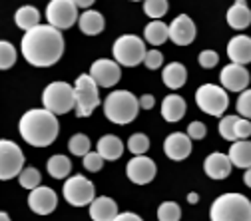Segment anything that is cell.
Here are the masks:
<instances>
[{
    "mask_svg": "<svg viewBox=\"0 0 251 221\" xmlns=\"http://www.w3.org/2000/svg\"><path fill=\"white\" fill-rule=\"evenodd\" d=\"M64 36L50 24H38L22 36L20 52L30 66L48 68L54 66L64 56Z\"/></svg>",
    "mask_w": 251,
    "mask_h": 221,
    "instance_id": "cell-1",
    "label": "cell"
},
{
    "mask_svg": "<svg viewBox=\"0 0 251 221\" xmlns=\"http://www.w3.org/2000/svg\"><path fill=\"white\" fill-rule=\"evenodd\" d=\"M18 132L26 144L34 147H48L58 138L60 123L52 112L44 108H32L20 118Z\"/></svg>",
    "mask_w": 251,
    "mask_h": 221,
    "instance_id": "cell-2",
    "label": "cell"
},
{
    "mask_svg": "<svg viewBox=\"0 0 251 221\" xmlns=\"http://www.w3.org/2000/svg\"><path fill=\"white\" fill-rule=\"evenodd\" d=\"M140 102L128 90H116L104 100V116L118 125H128L138 118Z\"/></svg>",
    "mask_w": 251,
    "mask_h": 221,
    "instance_id": "cell-3",
    "label": "cell"
},
{
    "mask_svg": "<svg viewBox=\"0 0 251 221\" xmlns=\"http://www.w3.org/2000/svg\"><path fill=\"white\" fill-rule=\"evenodd\" d=\"M211 221H251V201L241 194H224L209 207Z\"/></svg>",
    "mask_w": 251,
    "mask_h": 221,
    "instance_id": "cell-4",
    "label": "cell"
},
{
    "mask_svg": "<svg viewBox=\"0 0 251 221\" xmlns=\"http://www.w3.org/2000/svg\"><path fill=\"white\" fill-rule=\"evenodd\" d=\"M42 104L44 110L52 112L54 116L68 114L76 108V96H74V86L68 82H52L42 92Z\"/></svg>",
    "mask_w": 251,
    "mask_h": 221,
    "instance_id": "cell-5",
    "label": "cell"
},
{
    "mask_svg": "<svg viewBox=\"0 0 251 221\" xmlns=\"http://www.w3.org/2000/svg\"><path fill=\"white\" fill-rule=\"evenodd\" d=\"M146 52L148 50H146L144 40L136 34H124L112 46L114 60L120 66H126V68H134V66L142 64L146 58Z\"/></svg>",
    "mask_w": 251,
    "mask_h": 221,
    "instance_id": "cell-6",
    "label": "cell"
},
{
    "mask_svg": "<svg viewBox=\"0 0 251 221\" xmlns=\"http://www.w3.org/2000/svg\"><path fill=\"white\" fill-rule=\"evenodd\" d=\"M74 96H76V116L90 118L100 106V90L98 84L90 78V74H80L74 82Z\"/></svg>",
    "mask_w": 251,
    "mask_h": 221,
    "instance_id": "cell-7",
    "label": "cell"
},
{
    "mask_svg": "<svg viewBox=\"0 0 251 221\" xmlns=\"http://www.w3.org/2000/svg\"><path fill=\"white\" fill-rule=\"evenodd\" d=\"M196 104L203 114L219 118V116H224V112L229 106V96L222 86L203 84L196 92Z\"/></svg>",
    "mask_w": 251,
    "mask_h": 221,
    "instance_id": "cell-8",
    "label": "cell"
},
{
    "mask_svg": "<svg viewBox=\"0 0 251 221\" xmlns=\"http://www.w3.org/2000/svg\"><path fill=\"white\" fill-rule=\"evenodd\" d=\"M78 8L72 0H50L46 6V22L56 30H68L78 24Z\"/></svg>",
    "mask_w": 251,
    "mask_h": 221,
    "instance_id": "cell-9",
    "label": "cell"
},
{
    "mask_svg": "<svg viewBox=\"0 0 251 221\" xmlns=\"http://www.w3.org/2000/svg\"><path fill=\"white\" fill-rule=\"evenodd\" d=\"M24 170V153L16 142L0 140V181L12 179Z\"/></svg>",
    "mask_w": 251,
    "mask_h": 221,
    "instance_id": "cell-10",
    "label": "cell"
},
{
    "mask_svg": "<svg viewBox=\"0 0 251 221\" xmlns=\"http://www.w3.org/2000/svg\"><path fill=\"white\" fill-rule=\"evenodd\" d=\"M64 199L74 205V207H84L90 205L94 199H96V189H94V183L84 177V175H72L64 181Z\"/></svg>",
    "mask_w": 251,
    "mask_h": 221,
    "instance_id": "cell-11",
    "label": "cell"
},
{
    "mask_svg": "<svg viewBox=\"0 0 251 221\" xmlns=\"http://www.w3.org/2000/svg\"><path fill=\"white\" fill-rule=\"evenodd\" d=\"M90 78L98 84V88H114L122 78V68L116 60L100 58L90 66Z\"/></svg>",
    "mask_w": 251,
    "mask_h": 221,
    "instance_id": "cell-12",
    "label": "cell"
},
{
    "mask_svg": "<svg viewBox=\"0 0 251 221\" xmlns=\"http://www.w3.org/2000/svg\"><path fill=\"white\" fill-rule=\"evenodd\" d=\"M155 173H158L155 162L146 155H134L128 162V166H126V175L136 185H146V183L153 181Z\"/></svg>",
    "mask_w": 251,
    "mask_h": 221,
    "instance_id": "cell-13",
    "label": "cell"
},
{
    "mask_svg": "<svg viewBox=\"0 0 251 221\" xmlns=\"http://www.w3.org/2000/svg\"><path fill=\"white\" fill-rule=\"evenodd\" d=\"M56 205H58V196L48 185H38L28 196V207L36 215H50L56 209Z\"/></svg>",
    "mask_w": 251,
    "mask_h": 221,
    "instance_id": "cell-14",
    "label": "cell"
},
{
    "mask_svg": "<svg viewBox=\"0 0 251 221\" xmlns=\"http://www.w3.org/2000/svg\"><path fill=\"white\" fill-rule=\"evenodd\" d=\"M168 30H170V40L176 46H187V44H192L196 40V34H198L194 20L187 16V14L176 16L172 20V24L168 26Z\"/></svg>",
    "mask_w": 251,
    "mask_h": 221,
    "instance_id": "cell-15",
    "label": "cell"
},
{
    "mask_svg": "<svg viewBox=\"0 0 251 221\" xmlns=\"http://www.w3.org/2000/svg\"><path fill=\"white\" fill-rule=\"evenodd\" d=\"M249 72L245 66L239 64H227L224 66L222 74H219V82H222V88L226 92H243L249 86Z\"/></svg>",
    "mask_w": 251,
    "mask_h": 221,
    "instance_id": "cell-16",
    "label": "cell"
},
{
    "mask_svg": "<svg viewBox=\"0 0 251 221\" xmlns=\"http://www.w3.org/2000/svg\"><path fill=\"white\" fill-rule=\"evenodd\" d=\"M164 151L170 160L174 162H183L187 155L192 153V138L183 132H174L166 138L164 142Z\"/></svg>",
    "mask_w": 251,
    "mask_h": 221,
    "instance_id": "cell-17",
    "label": "cell"
},
{
    "mask_svg": "<svg viewBox=\"0 0 251 221\" xmlns=\"http://www.w3.org/2000/svg\"><path fill=\"white\" fill-rule=\"evenodd\" d=\"M231 162H229V155L222 153V151H213L205 157L203 162V172L207 177L211 179H226L231 173Z\"/></svg>",
    "mask_w": 251,
    "mask_h": 221,
    "instance_id": "cell-18",
    "label": "cell"
},
{
    "mask_svg": "<svg viewBox=\"0 0 251 221\" xmlns=\"http://www.w3.org/2000/svg\"><path fill=\"white\" fill-rule=\"evenodd\" d=\"M227 56L231 64L245 66L251 62V38L245 34H237L227 42Z\"/></svg>",
    "mask_w": 251,
    "mask_h": 221,
    "instance_id": "cell-19",
    "label": "cell"
},
{
    "mask_svg": "<svg viewBox=\"0 0 251 221\" xmlns=\"http://www.w3.org/2000/svg\"><path fill=\"white\" fill-rule=\"evenodd\" d=\"M88 209H90V219L92 221H114L116 215L120 213L118 211V203L108 196L96 197L88 205Z\"/></svg>",
    "mask_w": 251,
    "mask_h": 221,
    "instance_id": "cell-20",
    "label": "cell"
},
{
    "mask_svg": "<svg viewBox=\"0 0 251 221\" xmlns=\"http://www.w3.org/2000/svg\"><path fill=\"white\" fill-rule=\"evenodd\" d=\"M96 151L104 157V162H116L122 157L124 153V144L118 136H112V134H106L98 140L96 144Z\"/></svg>",
    "mask_w": 251,
    "mask_h": 221,
    "instance_id": "cell-21",
    "label": "cell"
},
{
    "mask_svg": "<svg viewBox=\"0 0 251 221\" xmlns=\"http://www.w3.org/2000/svg\"><path fill=\"white\" fill-rule=\"evenodd\" d=\"M104 26H106L104 16L98 10H92V8L84 10L80 14V18H78V28L82 30L86 36H98L104 30Z\"/></svg>",
    "mask_w": 251,
    "mask_h": 221,
    "instance_id": "cell-22",
    "label": "cell"
},
{
    "mask_svg": "<svg viewBox=\"0 0 251 221\" xmlns=\"http://www.w3.org/2000/svg\"><path fill=\"white\" fill-rule=\"evenodd\" d=\"M185 110H187L185 100L181 96H177V94H170V96H166L162 102V116L170 123L179 122L185 116Z\"/></svg>",
    "mask_w": 251,
    "mask_h": 221,
    "instance_id": "cell-23",
    "label": "cell"
},
{
    "mask_svg": "<svg viewBox=\"0 0 251 221\" xmlns=\"http://www.w3.org/2000/svg\"><path fill=\"white\" fill-rule=\"evenodd\" d=\"M229 162L231 166L239 170H249L251 168V142L249 140H237L229 147Z\"/></svg>",
    "mask_w": 251,
    "mask_h": 221,
    "instance_id": "cell-24",
    "label": "cell"
},
{
    "mask_svg": "<svg viewBox=\"0 0 251 221\" xmlns=\"http://www.w3.org/2000/svg\"><path fill=\"white\" fill-rule=\"evenodd\" d=\"M227 24L233 30H245L251 24V10L245 0H235L233 6L227 10Z\"/></svg>",
    "mask_w": 251,
    "mask_h": 221,
    "instance_id": "cell-25",
    "label": "cell"
},
{
    "mask_svg": "<svg viewBox=\"0 0 251 221\" xmlns=\"http://www.w3.org/2000/svg\"><path fill=\"white\" fill-rule=\"evenodd\" d=\"M162 80L170 90H179L187 80V70L183 64H179V62H172V64H168L164 68Z\"/></svg>",
    "mask_w": 251,
    "mask_h": 221,
    "instance_id": "cell-26",
    "label": "cell"
},
{
    "mask_svg": "<svg viewBox=\"0 0 251 221\" xmlns=\"http://www.w3.org/2000/svg\"><path fill=\"white\" fill-rule=\"evenodd\" d=\"M144 38L151 46H162L166 40H170L168 24H164L162 20H151L144 30Z\"/></svg>",
    "mask_w": 251,
    "mask_h": 221,
    "instance_id": "cell-27",
    "label": "cell"
},
{
    "mask_svg": "<svg viewBox=\"0 0 251 221\" xmlns=\"http://www.w3.org/2000/svg\"><path fill=\"white\" fill-rule=\"evenodd\" d=\"M14 22H16V26L20 30L28 32V30H32V28H36L40 24V12H38V8L28 6V4L20 6L16 10V14H14Z\"/></svg>",
    "mask_w": 251,
    "mask_h": 221,
    "instance_id": "cell-28",
    "label": "cell"
},
{
    "mask_svg": "<svg viewBox=\"0 0 251 221\" xmlns=\"http://www.w3.org/2000/svg\"><path fill=\"white\" fill-rule=\"evenodd\" d=\"M46 170L54 179H64L72 172V162H70V157L62 155V153H56L46 162Z\"/></svg>",
    "mask_w": 251,
    "mask_h": 221,
    "instance_id": "cell-29",
    "label": "cell"
},
{
    "mask_svg": "<svg viewBox=\"0 0 251 221\" xmlns=\"http://www.w3.org/2000/svg\"><path fill=\"white\" fill-rule=\"evenodd\" d=\"M170 8L168 0H144V12L151 20H162Z\"/></svg>",
    "mask_w": 251,
    "mask_h": 221,
    "instance_id": "cell-30",
    "label": "cell"
},
{
    "mask_svg": "<svg viewBox=\"0 0 251 221\" xmlns=\"http://www.w3.org/2000/svg\"><path fill=\"white\" fill-rule=\"evenodd\" d=\"M16 48L8 40H0V70H10L16 64Z\"/></svg>",
    "mask_w": 251,
    "mask_h": 221,
    "instance_id": "cell-31",
    "label": "cell"
},
{
    "mask_svg": "<svg viewBox=\"0 0 251 221\" xmlns=\"http://www.w3.org/2000/svg\"><path fill=\"white\" fill-rule=\"evenodd\" d=\"M90 147H92V142L86 134H74L68 142V149L72 155H78V157H84L86 153H90Z\"/></svg>",
    "mask_w": 251,
    "mask_h": 221,
    "instance_id": "cell-32",
    "label": "cell"
},
{
    "mask_svg": "<svg viewBox=\"0 0 251 221\" xmlns=\"http://www.w3.org/2000/svg\"><path fill=\"white\" fill-rule=\"evenodd\" d=\"M40 181H42V175H40V172L36 168H24L20 172V175H18V183L24 189H30V192L36 189L40 185Z\"/></svg>",
    "mask_w": 251,
    "mask_h": 221,
    "instance_id": "cell-33",
    "label": "cell"
},
{
    "mask_svg": "<svg viewBox=\"0 0 251 221\" xmlns=\"http://www.w3.org/2000/svg\"><path fill=\"white\" fill-rule=\"evenodd\" d=\"M239 116H224L219 122V136L227 142H237L235 138V123H237Z\"/></svg>",
    "mask_w": 251,
    "mask_h": 221,
    "instance_id": "cell-34",
    "label": "cell"
},
{
    "mask_svg": "<svg viewBox=\"0 0 251 221\" xmlns=\"http://www.w3.org/2000/svg\"><path fill=\"white\" fill-rule=\"evenodd\" d=\"M158 219L160 221H179L181 219V209L176 201H164L158 209Z\"/></svg>",
    "mask_w": 251,
    "mask_h": 221,
    "instance_id": "cell-35",
    "label": "cell"
},
{
    "mask_svg": "<svg viewBox=\"0 0 251 221\" xmlns=\"http://www.w3.org/2000/svg\"><path fill=\"white\" fill-rule=\"evenodd\" d=\"M128 149L134 155H146V151L150 149V138L146 134H134V136H130Z\"/></svg>",
    "mask_w": 251,
    "mask_h": 221,
    "instance_id": "cell-36",
    "label": "cell"
},
{
    "mask_svg": "<svg viewBox=\"0 0 251 221\" xmlns=\"http://www.w3.org/2000/svg\"><path fill=\"white\" fill-rule=\"evenodd\" d=\"M82 164H84V170H86V172L96 173V172H100L102 166H104V157H102L98 151H90V153H86V155L82 157Z\"/></svg>",
    "mask_w": 251,
    "mask_h": 221,
    "instance_id": "cell-37",
    "label": "cell"
},
{
    "mask_svg": "<svg viewBox=\"0 0 251 221\" xmlns=\"http://www.w3.org/2000/svg\"><path fill=\"white\" fill-rule=\"evenodd\" d=\"M235 108H237V112H239V118L251 120V90H243V92L239 94Z\"/></svg>",
    "mask_w": 251,
    "mask_h": 221,
    "instance_id": "cell-38",
    "label": "cell"
},
{
    "mask_svg": "<svg viewBox=\"0 0 251 221\" xmlns=\"http://www.w3.org/2000/svg\"><path fill=\"white\" fill-rule=\"evenodd\" d=\"M144 64H146L148 70H160L164 66V54L158 48L148 50L146 52V58H144Z\"/></svg>",
    "mask_w": 251,
    "mask_h": 221,
    "instance_id": "cell-39",
    "label": "cell"
},
{
    "mask_svg": "<svg viewBox=\"0 0 251 221\" xmlns=\"http://www.w3.org/2000/svg\"><path fill=\"white\" fill-rule=\"evenodd\" d=\"M198 62H200L201 68H207V70H209V68H215L217 62H219V54H217L215 50H203V52H200Z\"/></svg>",
    "mask_w": 251,
    "mask_h": 221,
    "instance_id": "cell-40",
    "label": "cell"
},
{
    "mask_svg": "<svg viewBox=\"0 0 251 221\" xmlns=\"http://www.w3.org/2000/svg\"><path fill=\"white\" fill-rule=\"evenodd\" d=\"M187 136H190L192 140H203L205 134H207V128H205V123L203 122H192L190 125H187Z\"/></svg>",
    "mask_w": 251,
    "mask_h": 221,
    "instance_id": "cell-41",
    "label": "cell"
},
{
    "mask_svg": "<svg viewBox=\"0 0 251 221\" xmlns=\"http://www.w3.org/2000/svg\"><path fill=\"white\" fill-rule=\"evenodd\" d=\"M251 136V120L239 118L235 123V138L237 140H247Z\"/></svg>",
    "mask_w": 251,
    "mask_h": 221,
    "instance_id": "cell-42",
    "label": "cell"
},
{
    "mask_svg": "<svg viewBox=\"0 0 251 221\" xmlns=\"http://www.w3.org/2000/svg\"><path fill=\"white\" fill-rule=\"evenodd\" d=\"M138 102H140V110H151L155 106V98L151 94H144L142 98H138Z\"/></svg>",
    "mask_w": 251,
    "mask_h": 221,
    "instance_id": "cell-43",
    "label": "cell"
},
{
    "mask_svg": "<svg viewBox=\"0 0 251 221\" xmlns=\"http://www.w3.org/2000/svg\"><path fill=\"white\" fill-rule=\"evenodd\" d=\"M114 221H144L138 213H132V211H124V213H118Z\"/></svg>",
    "mask_w": 251,
    "mask_h": 221,
    "instance_id": "cell-44",
    "label": "cell"
},
{
    "mask_svg": "<svg viewBox=\"0 0 251 221\" xmlns=\"http://www.w3.org/2000/svg\"><path fill=\"white\" fill-rule=\"evenodd\" d=\"M72 2L76 4V8H84V10H90V6L96 2V0H72Z\"/></svg>",
    "mask_w": 251,
    "mask_h": 221,
    "instance_id": "cell-45",
    "label": "cell"
},
{
    "mask_svg": "<svg viewBox=\"0 0 251 221\" xmlns=\"http://www.w3.org/2000/svg\"><path fill=\"white\" fill-rule=\"evenodd\" d=\"M243 181H245V185H247V187H251V168H249V170H245V173H243Z\"/></svg>",
    "mask_w": 251,
    "mask_h": 221,
    "instance_id": "cell-46",
    "label": "cell"
},
{
    "mask_svg": "<svg viewBox=\"0 0 251 221\" xmlns=\"http://www.w3.org/2000/svg\"><path fill=\"white\" fill-rule=\"evenodd\" d=\"M187 201H190V203H198L200 201V196L198 194H187Z\"/></svg>",
    "mask_w": 251,
    "mask_h": 221,
    "instance_id": "cell-47",
    "label": "cell"
},
{
    "mask_svg": "<svg viewBox=\"0 0 251 221\" xmlns=\"http://www.w3.org/2000/svg\"><path fill=\"white\" fill-rule=\"evenodd\" d=\"M0 221H10V215L4 213V211H0Z\"/></svg>",
    "mask_w": 251,
    "mask_h": 221,
    "instance_id": "cell-48",
    "label": "cell"
},
{
    "mask_svg": "<svg viewBox=\"0 0 251 221\" xmlns=\"http://www.w3.org/2000/svg\"><path fill=\"white\" fill-rule=\"evenodd\" d=\"M132 2H144V0H132Z\"/></svg>",
    "mask_w": 251,
    "mask_h": 221,
    "instance_id": "cell-49",
    "label": "cell"
}]
</instances>
